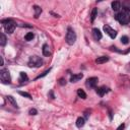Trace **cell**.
<instances>
[{"instance_id":"obj_1","label":"cell","mask_w":130,"mask_h":130,"mask_svg":"<svg viewBox=\"0 0 130 130\" xmlns=\"http://www.w3.org/2000/svg\"><path fill=\"white\" fill-rule=\"evenodd\" d=\"M115 17H116V19H117L121 24H127V23L130 22V15H129V13H128L126 10H124V9H123L122 11L118 12Z\"/></svg>"},{"instance_id":"obj_2","label":"cell","mask_w":130,"mask_h":130,"mask_svg":"<svg viewBox=\"0 0 130 130\" xmlns=\"http://www.w3.org/2000/svg\"><path fill=\"white\" fill-rule=\"evenodd\" d=\"M2 24L4 26L5 31L8 32V34H12L14 31L15 27H16V23L11 19H3L2 20Z\"/></svg>"},{"instance_id":"obj_3","label":"cell","mask_w":130,"mask_h":130,"mask_svg":"<svg viewBox=\"0 0 130 130\" xmlns=\"http://www.w3.org/2000/svg\"><path fill=\"white\" fill-rule=\"evenodd\" d=\"M65 39H66L67 44H69V45H73L76 42V34H75V31L71 27L67 28V32H66Z\"/></svg>"},{"instance_id":"obj_4","label":"cell","mask_w":130,"mask_h":130,"mask_svg":"<svg viewBox=\"0 0 130 130\" xmlns=\"http://www.w3.org/2000/svg\"><path fill=\"white\" fill-rule=\"evenodd\" d=\"M27 65H28V67H36V68H38V67H41L43 65V60L39 56H32V57L29 58Z\"/></svg>"},{"instance_id":"obj_5","label":"cell","mask_w":130,"mask_h":130,"mask_svg":"<svg viewBox=\"0 0 130 130\" xmlns=\"http://www.w3.org/2000/svg\"><path fill=\"white\" fill-rule=\"evenodd\" d=\"M0 80L3 84H9L11 81V77H10V73L7 69H2L0 71Z\"/></svg>"},{"instance_id":"obj_6","label":"cell","mask_w":130,"mask_h":130,"mask_svg":"<svg viewBox=\"0 0 130 130\" xmlns=\"http://www.w3.org/2000/svg\"><path fill=\"white\" fill-rule=\"evenodd\" d=\"M98 81H99L98 77H89V78L86 79L85 84H86V86H87L88 88H93V87H95Z\"/></svg>"},{"instance_id":"obj_7","label":"cell","mask_w":130,"mask_h":130,"mask_svg":"<svg viewBox=\"0 0 130 130\" xmlns=\"http://www.w3.org/2000/svg\"><path fill=\"white\" fill-rule=\"evenodd\" d=\"M104 30H105V32H107L110 36L111 39H115L117 37V31L115 29H113L112 27H110L109 25H107V24L104 25Z\"/></svg>"},{"instance_id":"obj_8","label":"cell","mask_w":130,"mask_h":130,"mask_svg":"<svg viewBox=\"0 0 130 130\" xmlns=\"http://www.w3.org/2000/svg\"><path fill=\"white\" fill-rule=\"evenodd\" d=\"M92 36H93V39L96 40V41L101 40L102 37H103V36H102V32L100 31L99 28H93V29H92Z\"/></svg>"},{"instance_id":"obj_9","label":"cell","mask_w":130,"mask_h":130,"mask_svg":"<svg viewBox=\"0 0 130 130\" xmlns=\"http://www.w3.org/2000/svg\"><path fill=\"white\" fill-rule=\"evenodd\" d=\"M82 77H83V74H82V73L73 74V75H71V77H70V81H71V82H77V81H79Z\"/></svg>"},{"instance_id":"obj_10","label":"cell","mask_w":130,"mask_h":130,"mask_svg":"<svg viewBox=\"0 0 130 130\" xmlns=\"http://www.w3.org/2000/svg\"><path fill=\"white\" fill-rule=\"evenodd\" d=\"M109 91V88L106 87V86H101V87H98L96 88V93L100 95V96H103L106 92Z\"/></svg>"},{"instance_id":"obj_11","label":"cell","mask_w":130,"mask_h":130,"mask_svg":"<svg viewBox=\"0 0 130 130\" xmlns=\"http://www.w3.org/2000/svg\"><path fill=\"white\" fill-rule=\"evenodd\" d=\"M109 61V57L108 56H101V57H98V59H95V63L96 64H103V63H106Z\"/></svg>"},{"instance_id":"obj_12","label":"cell","mask_w":130,"mask_h":130,"mask_svg":"<svg viewBox=\"0 0 130 130\" xmlns=\"http://www.w3.org/2000/svg\"><path fill=\"white\" fill-rule=\"evenodd\" d=\"M42 51H43V55H44V56H50V55H51L50 47H49V45H47V44H45V45L43 46Z\"/></svg>"},{"instance_id":"obj_13","label":"cell","mask_w":130,"mask_h":130,"mask_svg":"<svg viewBox=\"0 0 130 130\" xmlns=\"http://www.w3.org/2000/svg\"><path fill=\"white\" fill-rule=\"evenodd\" d=\"M84 124H85V120H84V118H82V117L77 118V120H76V126H77L78 128L83 127Z\"/></svg>"},{"instance_id":"obj_14","label":"cell","mask_w":130,"mask_h":130,"mask_svg":"<svg viewBox=\"0 0 130 130\" xmlns=\"http://www.w3.org/2000/svg\"><path fill=\"white\" fill-rule=\"evenodd\" d=\"M120 8H121V2H119V1H114V2H112V9H113L114 11H118Z\"/></svg>"},{"instance_id":"obj_15","label":"cell","mask_w":130,"mask_h":130,"mask_svg":"<svg viewBox=\"0 0 130 130\" xmlns=\"http://www.w3.org/2000/svg\"><path fill=\"white\" fill-rule=\"evenodd\" d=\"M122 6H123V9L126 10L127 12L130 11V0H126V1L122 2Z\"/></svg>"},{"instance_id":"obj_16","label":"cell","mask_w":130,"mask_h":130,"mask_svg":"<svg viewBox=\"0 0 130 130\" xmlns=\"http://www.w3.org/2000/svg\"><path fill=\"white\" fill-rule=\"evenodd\" d=\"M34 9H35V17H36V18H38V17H39V15L42 13V8H41V7H39L38 5H35V6H34Z\"/></svg>"},{"instance_id":"obj_17","label":"cell","mask_w":130,"mask_h":130,"mask_svg":"<svg viewBox=\"0 0 130 130\" xmlns=\"http://www.w3.org/2000/svg\"><path fill=\"white\" fill-rule=\"evenodd\" d=\"M19 75H20V76H19V81H20V82L27 81L28 77H27V75H26V73H25V72H20V74H19Z\"/></svg>"},{"instance_id":"obj_18","label":"cell","mask_w":130,"mask_h":130,"mask_svg":"<svg viewBox=\"0 0 130 130\" xmlns=\"http://www.w3.org/2000/svg\"><path fill=\"white\" fill-rule=\"evenodd\" d=\"M96 14H98V9H96V8H92L91 14H90V20H91V22H93L94 18L96 17Z\"/></svg>"},{"instance_id":"obj_19","label":"cell","mask_w":130,"mask_h":130,"mask_svg":"<svg viewBox=\"0 0 130 130\" xmlns=\"http://www.w3.org/2000/svg\"><path fill=\"white\" fill-rule=\"evenodd\" d=\"M77 94H78V96L79 98H81V99H86V93L84 92V90L83 89H81V88H79V89H77Z\"/></svg>"},{"instance_id":"obj_20","label":"cell","mask_w":130,"mask_h":130,"mask_svg":"<svg viewBox=\"0 0 130 130\" xmlns=\"http://www.w3.org/2000/svg\"><path fill=\"white\" fill-rule=\"evenodd\" d=\"M7 100H8V101H9V102L12 104V106H13L14 108H17V107H18V106H17V103L15 102V100L13 99V96H11V95H8V96H7Z\"/></svg>"},{"instance_id":"obj_21","label":"cell","mask_w":130,"mask_h":130,"mask_svg":"<svg viewBox=\"0 0 130 130\" xmlns=\"http://www.w3.org/2000/svg\"><path fill=\"white\" fill-rule=\"evenodd\" d=\"M6 37H5V35L4 34H1V36H0V45L1 46H5V44H6Z\"/></svg>"},{"instance_id":"obj_22","label":"cell","mask_w":130,"mask_h":130,"mask_svg":"<svg viewBox=\"0 0 130 130\" xmlns=\"http://www.w3.org/2000/svg\"><path fill=\"white\" fill-rule=\"evenodd\" d=\"M24 39H25V41H31L34 39V34L32 32H27L24 36Z\"/></svg>"},{"instance_id":"obj_23","label":"cell","mask_w":130,"mask_h":130,"mask_svg":"<svg viewBox=\"0 0 130 130\" xmlns=\"http://www.w3.org/2000/svg\"><path fill=\"white\" fill-rule=\"evenodd\" d=\"M18 93H19L20 95L24 96V98H27V99H29V100H31V99H32V98H31V95H30L28 92H25V91H18Z\"/></svg>"},{"instance_id":"obj_24","label":"cell","mask_w":130,"mask_h":130,"mask_svg":"<svg viewBox=\"0 0 130 130\" xmlns=\"http://www.w3.org/2000/svg\"><path fill=\"white\" fill-rule=\"evenodd\" d=\"M121 42L123 43V44H128L129 43V39H128V37L127 36H123L122 38H121Z\"/></svg>"},{"instance_id":"obj_25","label":"cell","mask_w":130,"mask_h":130,"mask_svg":"<svg viewBox=\"0 0 130 130\" xmlns=\"http://www.w3.org/2000/svg\"><path fill=\"white\" fill-rule=\"evenodd\" d=\"M38 114V111L36 109H30L29 110V115H37Z\"/></svg>"},{"instance_id":"obj_26","label":"cell","mask_w":130,"mask_h":130,"mask_svg":"<svg viewBox=\"0 0 130 130\" xmlns=\"http://www.w3.org/2000/svg\"><path fill=\"white\" fill-rule=\"evenodd\" d=\"M50 70H51V69H48V70H46V71H45V72H44V73H43L42 75H40V76H38V78H41V77H43V76H45V75H47V74H48V73L50 72Z\"/></svg>"},{"instance_id":"obj_27","label":"cell","mask_w":130,"mask_h":130,"mask_svg":"<svg viewBox=\"0 0 130 130\" xmlns=\"http://www.w3.org/2000/svg\"><path fill=\"white\" fill-rule=\"evenodd\" d=\"M59 83H60L61 85H64V84H66V80H64L63 78H61V79L59 80Z\"/></svg>"},{"instance_id":"obj_28","label":"cell","mask_w":130,"mask_h":130,"mask_svg":"<svg viewBox=\"0 0 130 130\" xmlns=\"http://www.w3.org/2000/svg\"><path fill=\"white\" fill-rule=\"evenodd\" d=\"M124 127H125V125H124V124H121V125L117 128V130H123V129H124Z\"/></svg>"},{"instance_id":"obj_29","label":"cell","mask_w":130,"mask_h":130,"mask_svg":"<svg viewBox=\"0 0 130 130\" xmlns=\"http://www.w3.org/2000/svg\"><path fill=\"white\" fill-rule=\"evenodd\" d=\"M0 59H1V65H3V64H4V60H3V57H0Z\"/></svg>"}]
</instances>
